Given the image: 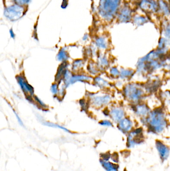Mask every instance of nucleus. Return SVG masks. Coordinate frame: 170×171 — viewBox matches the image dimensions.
<instances>
[{"instance_id":"14","label":"nucleus","mask_w":170,"mask_h":171,"mask_svg":"<svg viewBox=\"0 0 170 171\" xmlns=\"http://www.w3.org/2000/svg\"><path fill=\"white\" fill-rule=\"evenodd\" d=\"M16 79L18 85L20 86L21 90L25 95L34 96V89L31 85L27 82V80L22 75H18L16 76Z\"/></svg>"},{"instance_id":"23","label":"nucleus","mask_w":170,"mask_h":171,"mask_svg":"<svg viewBox=\"0 0 170 171\" xmlns=\"http://www.w3.org/2000/svg\"><path fill=\"white\" fill-rule=\"evenodd\" d=\"M162 36L167 41L170 48V21L166 20L163 22L162 26Z\"/></svg>"},{"instance_id":"30","label":"nucleus","mask_w":170,"mask_h":171,"mask_svg":"<svg viewBox=\"0 0 170 171\" xmlns=\"http://www.w3.org/2000/svg\"><path fill=\"white\" fill-rule=\"evenodd\" d=\"M33 99H34V103L37 104V106L39 107L41 109H46L48 108V106L45 105V103L44 102L42 101L38 97L34 96L33 97Z\"/></svg>"},{"instance_id":"35","label":"nucleus","mask_w":170,"mask_h":171,"mask_svg":"<svg viewBox=\"0 0 170 171\" xmlns=\"http://www.w3.org/2000/svg\"><path fill=\"white\" fill-rule=\"evenodd\" d=\"M65 89H66V88L63 85V87L60 89H59V95L58 96H59V98H62V99L64 98V97L65 94Z\"/></svg>"},{"instance_id":"34","label":"nucleus","mask_w":170,"mask_h":171,"mask_svg":"<svg viewBox=\"0 0 170 171\" xmlns=\"http://www.w3.org/2000/svg\"><path fill=\"white\" fill-rule=\"evenodd\" d=\"M111 159L114 163L118 164L119 161V157L118 154L117 153H114L112 154L111 156Z\"/></svg>"},{"instance_id":"12","label":"nucleus","mask_w":170,"mask_h":171,"mask_svg":"<svg viewBox=\"0 0 170 171\" xmlns=\"http://www.w3.org/2000/svg\"><path fill=\"white\" fill-rule=\"evenodd\" d=\"M117 127L122 133L126 135L135 128L133 120L127 116L117 124Z\"/></svg>"},{"instance_id":"20","label":"nucleus","mask_w":170,"mask_h":171,"mask_svg":"<svg viewBox=\"0 0 170 171\" xmlns=\"http://www.w3.org/2000/svg\"><path fill=\"white\" fill-rule=\"evenodd\" d=\"M96 47L101 50H106L109 48V41L106 37L100 36L97 37L95 41Z\"/></svg>"},{"instance_id":"22","label":"nucleus","mask_w":170,"mask_h":171,"mask_svg":"<svg viewBox=\"0 0 170 171\" xmlns=\"http://www.w3.org/2000/svg\"><path fill=\"white\" fill-rule=\"evenodd\" d=\"M149 21V19L145 15L135 14L134 15L132 22L135 26L139 27L147 23Z\"/></svg>"},{"instance_id":"8","label":"nucleus","mask_w":170,"mask_h":171,"mask_svg":"<svg viewBox=\"0 0 170 171\" xmlns=\"http://www.w3.org/2000/svg\"><path fill=\"white\" fill-rule=\"evenodd\" d=\"M134 14L132 9L127 5L121 6L118 12L117 17V20L120 23H127L132 22Z\"/></svg>"},{"instance_id":"16","label":"nucleus","mask_w":170,"mask_h":171,"mask_svg":"<svg viewBox=\"0 0 170 171\" xmlns=\"http://www.w3.org/2000/svg\"><path fill=\"white\" fill-rule=\"evenodd\" d=\"M158 13L167 18L170 17V3L164 0H158Z\"/></svg>"},{"instance_id":"13","label":"nucleus","mask_w":170,"mask_h":171,"mask_svg":"<svg viewBox=\"0 0 170 171\" xmlns=\"http://www.w3.org/2000/svg\"><path fill=\"white\" fill-rule=\"evenodd\" d=\"M161 85V81L158 78L150 79L144 84L143 87L146 94H154L157 92Z\"/></svg>"},{"instance_id":"25","label":"nucleus","mask_w":170,"mask_h":171,"mask_svg":"<svg viewBox=\"0 0 170 171\" xmlns=\"http://www.w3.org/2000/svg\"><path fill=\"white\" fill-rule=\"evenodd\" d=\"M101 164L106 171H119V166L118 164L102 160Z\"/></svg>"},{"instance_id":"3","label":"nucleus","mask_w":170,"mask_h":171,"mask_svg":"<svg viewBox=\"0 0 170 171\" xmlns=\"http://www.w3.org/2000/svg\"><path fill=\"white\" fill-rule=\"evenodd\" d=\"M123 95L127 101L131 104H136L143 102L146 97L143 85L137 82H130L124 86Z\"/></svg>"},{"instance_id":"37","label":"nucleus","mask_w":170,"mask_h":171,"mask_svg":"<svg viewBox=\"0 0 170 171\" xmlns=\"http://www.w3.org/2000/svg\"><path fill=\"white\" fill-rule=\"evenodd\" d=\"M165 69L167 70L170 71V54L167 58L166 60V65Z\"/></svg>"},{"instance_id":"28","label":"nucleus","mask_w":170,"mask_h":171,"mask_svg":"<svg viewBox=\"0 0 170 171\" xmlns=\"http://www.w3.org/2000/svg\"><path fill=\"white\" fill-rule=\"evenodd\" d=\"M109 75L113 78H119L120 75V69L115 66H113L109 69Z\"/></svg>"},{"instance_id":"38","label":"nucleus","mask_w":170,"mask_h":171,"mask_svg":"<svg viewBox=\"0 0 170 171\" xmlns=\"http://www.w3.org/2000/svg\"><path fill=\"white\" fill-rule=\"evenodd\" d=\"M10 36H11V37L12 38H13V39H15V33H13V31L12 30H11L10 31Z\"/></svg>"},{"instance_id":"21","label":"nucleus","mask_w":170,"mask_h":171,"mask_svg":"<svg viewBox=\"0 0 170 171\" xmlns=\"http://www.w3.org/2000/svg\"><path fill=\"white\" fill-rule=\"evenodd\" d=\"M93 84L100 89H106L110 87V83L106 80L100 76H96L93 80Z\"/></svg>"},{"instance_id":"40","label":"nucleus","mask_w":170,"mask_h":171,"mask_svg":"<svg viewBox=\"0 0 170 171\" xmlns=\"http://www.w3.org/2000/svg\"><path fill=\"white\" fill-rule=\"evenodd\" d=\"M164 1H165L167 2L170 3V0H164Z\"/></svg>"},{"instance_id":"9","label":"nucleus","mask_w":170,"mask_h":171,"mask_svg":"<svg viewBox=\"0 0 170 171\" xmlns=\"http://www.w3.org/2000/svg\"><path fill=\"white\" fill-rule=\"evenodd\" d=\"M131 109L135 115L140 119L146 117L150 112V108L143 102L136 104H131Z\"/></svg>"},{"instance_id":"1","label":"nucleus","mask_w":170,"mask_h":171,"mask_svg":"<svg viewBox=\"0 0 170 171\" xmlns=\"http://www.w3.org/2000/svg\"><path fill=\"white\" fill-rule=\"evenodd\" d=\"M169 55H162L156 49L151 51L139 59L136 65V73L146 76L161 69L165 68L166 60Z\"/></svg>"},{"instance_id":"29","label":"nucleus","mask_w":170,"mask_h":171,"mask_svg":"<svg viewBox=\"0 0 170 171\" xmlns=\"http://www.w3.org/2000/svg\"><path fill=\"white\" fill-rule=\"evenodd\" d=\"M44 125L45 126H49V127H51L58 128L60 129L63 130L65 132H68V133H70V131L64 127L63 126H60V125H58L56 124L53 123L49 122H47L45 121L44 122Z\"/></svg>"},{"instance_id":"33","label":"nucleus","mask_w":170,"mask_h":171,"mask_svg":"<svg viewBox=\"0 0 170 171\" xmlns=\"http://www.w3.org/2000/svg\"><path fill=\"white\" fill-rule=\"evenodd\" d=\"M99 124L101 126L107 127H113V126L112 121L108 120H101V121L99 122Z\"/></svg>"},{"instance_id":"2","label":"nucleus","mask_w":170,"mask_h":171,"mask_svg":"<svg viewBox=\"0 0 170 171\" xmlns=\"http://www.w3.org/2000/svg\"><path fill=\"white\" fill-rule=\"evenodd\" d=\"M143 125L147 128L148 132L153 134H160L168 127L166 115L162 107L151 110L146 117L140 119Z\"/></svg>"},{"instance_id":"31","label":"nucleus","mask_w":170,"mask_h":171,"mask_svg":"<svg viewBox=\"0 0 170 171\" xmlns=\"http://www.w3.org/2000/svg\"><path fill=\"white\" fill-rule=\"evenodd\" d=\"M50 91H51V92H52L53 96H58L59 95V84L56 82L54 83H53L50 87Z\"/></svg>"},{"instance_id":"32","label":"nucleus","mask_w":170,"mask_h":171,"mask_svg":"<svg viewBox=\"0 0 170 171\" xmlns=\"http://www.w3.org/2000/svg\"><path fill=\"white\" fill-rule=\"evenodd\" d=\"M81 109L84 112L87 111L88 109V103L85 99H81L79 102Z\"/></svg>"},{"instance_id":"11","label":"nucleus","mask_w":170,"mask_h":171,"mask_svg":"<svg viewBox=\"0 0 170 171\" xmlns=\"http://www.w3.org/2000/svg\"><path fill=\"white\" fill-rule=\"evenodd\" d=\"M109 117L113 122L117 124L126 117V111L122 106H114L109 110Z\"/></svg>"},{"instance_id":"4","label":"nucleus","mask_w":170,"mask_h":171,"mask_svg":"<svg viewBox=\"0 0 170 171\" xmlns=\"http://www.w3.org/2000/svg\"><path fill=\"white\" fill-rule=\"evenodd\" d=\"M122 0H103L101 4V14L108 21L117 16L121 7Z\"/></svg>"},{"instance_id":"17","label":"nucleus","mask_w":170,"mask_h":171,"mask_svg":"<svg viewBox=\"0 0 170 171\" xmlns=\"http://www.w3.org/2000/svg\"><path fill=\"white\" fill-rule=\"evenodd\" d=\"M93 80L92 77L88 75L83 74H72L71 78L70 80L69 85L74 84L77 82H83V83H88Z\"/></svg>"},{"instance_id":"19","label":"nucleus","mask_w":170,"mask_h":171,"mask_svg":"<svg viewBox=\"0 0 170 171\" xmlns=\"http://www.w3.org/2000/svg\"><path fill=\"white\" fill-rule=\"evenodd\" d=\"M69 66V63L67 62L61 63L60 65L58 68L57 72L55 76V82L58 83H59L63 80V77L65 71Z\"/></svg>"},{"instance_id":"39","label":"nucleus","mask_w":170,"mask_h":171,"mask_svg":"<svg viewBox=\"0 0 170 171\" xmlns=\"http://www.w3.org/2000/svg\"><path fill=\"white\" fill-rule=\"evenodd\" d=\"M83 41H87V40L88 39V35H87V34L85 35L84 36H83Z\"/></svg>"},{"instance_id":"26","label":"nucleus","mask_w":170,"mask_h":171,"mask_svg":"<svg viewBox=\"0 0 170 171\" xmlns=\"http://www.w3.org/2000/svg\"><path fill=\"white\" fill-rule=\"evenodd\" d=\"M85 65V61L83 59H77L74 60L71 65V70L73 72H79L83 68Z\"/></svg>"},{"instance_id":"15","label":"nucleus","mask_w":170,"mask_h":171,"mask_svg":"<svg viewBox=\"0 0 170 171\" xmlns=\"http://www.w3.org/2000/svg\"><path fill=\"white\" fill-rule=\"evenodd\" d=\"M97 66L99 70L104 71L109 67L110 62L107 56L105 54L100 53L97 56Z\"/></svg>"},{"instance_id":"24","label":"nucleus","mask_w":170,"mask_h":171,"mask_svg":"<svg viewBox=\"0 0 170 171\" xmlns=\"http://www.w3.org/2000/svg\"><path fill=\"white\" fill-rule=\"evenodd\" d=\"M70 58V54L65 48H62L59 51L56 59L61 63L67 62Z\"/></svg>"},{"instance_id":"10","label":"nucleus","mask_w":170,"mask_h":171,"mask_svg":"<svg viewBox=\"0 0 170 171\" xmlns=\"http://www.w3.org/2000/svg\"><path fill=\"white\" fill-rule=\"evenodd\" d=\"M155 147L162 162L166 161L170 157V148L164 142L159 140L156 141Z\"/></svg>"},{"instance_id":"18","label":"nucleus","mask_w":170,"mask_h":171,"mask_svg":"<svg viewBox=\"0 0 170 171\" xmlns=\"http://www.w3.org/2000/svg\"><path fill=\"white\" fill-rule=\"evenodd\" d=\"M136 74V71L132 69L121 68L120 69V75L119 78L121 80H129L132 79Z\"/></svg>"},{"instance_id":"5","label":"nucleus","mask_w":170,"mask_h":171,"mask_svg":"<svg viewBox=\"0 0 170 171\" xmlns=\"http://www.w3.org/2000/svg\"><path fill=\"white\" fill-rule=\"evenodd\" d=\"M144 129L141 127L134 128L127 135L126 147L128 149L134 148L144 142Z\"/></svg>"},{"instance_id":"41","label":"nucleus","mask_w":170,"mask_h":171,"mask_svg":"<svg viewBox=\"0 0 170 171\" xmlns=\"http://www.w3.org/2000/svg\"><path fill=\"white\" fill-rule=\"evenodd\" d=\"M140 1H141V0H139V2Z\"/></svg>"},{"instance_id":"6","label":"nucleus","mask_w":170,"mask_h":171,"mask_svg":"<svg viewBox=\"0 0 170 171\" xmlns=\"http://www.w3.org/2000/svg\"><path fill=\"white\" fill-rule=\"evenodd\" d=\"M89 97L92 105L98 108L109 105L112 100L111 96L107 93L100 95L91 93Z\"/></svg>"},{"instance_id":"27","label":"nucleus","mask_w":170,"mask_h":171,"mask_svg":"<svg viewBox=\"0 0 170 171\" xmlns=\"http://www.w3.org/2000/svg\"><path fill=\"white\" fill-rule=\"evenodd\" d=\"M87 71L90 75L95 76L99 72V69L96 64L93 62H90L88 63L87 67Z\"/></svg>"},{"instance_id":"36","label":"nucleus","mask_w":170,"mask_h":171,"mask_svg":"<svg viewBox=\"0 0 170 171\" xmlns=\"http://www.w3.org/2000/svg\"><path fill=\"white\" fill-rule=\"evenodd\" d=\"M12 109L13 110V111L14 113L15 114V116H16V118L17 119L18 121V123L20 124V125L21 126H23V122L22 120L21 119V118L20 117V116H18V114L17 112L15 111V109H13L12 107Z\"/></svg>"},{"instance_id":"7","label":"nucleus","mask_w":170,"mask_h":171,"mask_svg":"<svg viewBox=\"0 0 170 171\" xmlns=\"http://www.w3.org/2000/svg\"><path fill=\"white\" fill-rule=\"evenodd\" d=\"M140 8L148 14L158 13V0H141L139 2Z\"/></svg>"}]
</instances>
